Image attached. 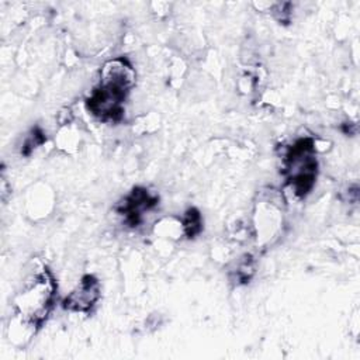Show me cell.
<instances>
[{
  "mask_svg": "<svg viewBox=\"0 0 360 360\" xmlns=\"http://www.w3.org/2000/svg\"><path fill=\"white\" fill-rule=\"evenodd\" d=\"M56 297V281L49 269L42 266L30 276L14 297L15 315L39 329L55 307Z\"/></svg>",
  "mask_w": 360,
  "mask_h": 360,
  "instance_id": "6da1fadb",
  "label": "cell"
},
{
  "mask_svg": "<svg viewBox=\"0 0 360 360\" xmlns=\"http://www.w3.org/2000/svg\"><path fill=\"white\" fill-rule=\"evenodd\" d=\"M315 150V141L311 136H302L287 146L283 153L285 183L297 198H304L315 184L318 173Z\"/></svg>",
  "mask_w": 360,
  "mask_h": 360,
  "instance_id": "7a4b0ae2",
  "label": "cell"
},
{
  "mask_svg": "<svg viewBox=\"0 0 360 360\" xmlns=\"http://www.w3.org/2000/svg\"><path fill=\"white\" fill-rule=\"evenodd\" d=\"M127 93L97 84L86 98L87 111L103 122H118L124 114Z\"/></svg>",
  "mask_w": 360,
  "mask_h": 360,
  "instance_id": "3957f363",
  "label": "cell"
},
{
  "mask_svg": "<svg viewBox=\"0 0 360 360\" xmlns=\"http://www.w3.org/2000/svg\"><path fill=\"white\" fill-rule=\"evenodd\" d=\"M158 202L159 197L156 194L150 193L145 187H135L117 204L115 210L120 215H122L128 226L135 228L141 224L143 214L153 210Z\"/></svg>",
  "mask_w": 360,
  "mask_h": 360,
  "instance_id": "277c9868",
  "label": "cell"
},
{
  "mask_svg": "<svg viewBox=\"0 0 360 360\" xmlns=\"http://www.w3.org/2000/svg\"><path fill=\"white\" fill-rule=\"evenodd\" d=\"M101 297L100 281L93 274H84L77 285L65 297L62 307L70 312H90Z\"/></svg>",
  "mask_w": 360,
  "mask_h": 360,
  "instance_id": "5b68a950",
  "label": "cell"
},
{
  "mask_svg": "<svg viewBox=\"0 0 360 360\" xmlns=\"http://www.w3.org/2000/svg\"><path fill=\"white\" fill-rule=\"evenodd\" d=\"M136 73L131 62L124 56H117L104 62L100 69V82L98 84L111 87L114 90L129 93L135 86Z\"/></svg>",
  "mask_w": 360,
  "mask_h": 360,
  "instance_id": "8992f818",
  "label": "cell"
},
{
  "mask_svg": "<svg viewBox=\"0 0 360 360\" xmlns=\"http://www.w3.org/2000/svg\"><path fill=\"white\" fill-rule=\"evenodd\" d=\"M181 226L183 235H186L188 239L195 238L202 231V218L200 211L194 207L188 208L181 218Z\"/></svg>",
  "mask_w": 360,
  "mask_h": 360,
  "instance_id": "52a82bcc",
  "label": "cell"
},
{
  "mask_svg": "<svg viewBox=\"0 0 360 360\" xmlns=\"http://www.w3.org/2000/svg\"><path fill=\"white\" fill-rule=\"evenodd\" d=\"M255 271H256V260L250 253H246L236 262V267L233 271L235 280L238 283H249Z\"/></svg>",
  "mask_w": 360,
  "mask_h": 360,
  "instance_id": "ba28073f",
  "label": "cell"
},
{
  "mask_svg": "<svg viewBox=\"0 0 360 360\" xmlns=\"http://www.w3.org/2000/svg\"><path fill=\"white\" fill-rule=\"evenodd\" d=\"M45 142V134L39 127H35L31 129V132L25 136L22 146H21V155L28 156L31 155V152L37 148L41 146Z\"/></svg>",
  "mask_w": 360,
  "mask_h": 360,
  "instance_id": "9c48e42d",
  "label": "cell"
},
{
  "mask_svg": "<svg viewBox=\"0 0 360 360\" xmlns=\"http://www.w3.org/2000/svg\"><path fill=\"white\" fill-rule=\"evenodd\" d=\"M291 3H274L270 4V11L280 24H285L291 18Z\"/></svg>",
  "mask_w": 360,
  "mask_h": 360,
  "instance_id": "30bf717a",
  "label": "cell"
}]
</instances>
